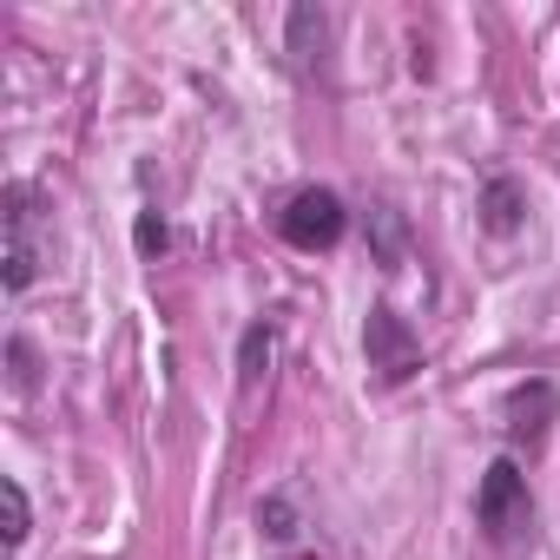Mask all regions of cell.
<instances>
[{"mask_svg":"<svg viewBox=\"0 0 560 560\" xmlns=\"http://www.w3.org/2000/svg\"><path fill=\"white\" fill-rule=\"evenodd\" d=\"M8 357H14V383L27 389V383H34V350H27V343H8Z\"/></svg>","mask_w":560,"mask_h":560,"instance_id":"cell-12","label":"cell"},{"mask_svg":"<svg viewBox=\"0 0 560 560\" xmlns=\"http://www.w3.org/2000/svg\"><path fill=\"white\" fill-rule=\"evenodd\" d=\"M257 527H264L270 540H298V514H291V494H270V501L257 508Z\"/></svg>","mask_w":560,"mask_h":560,"instance_id":"cell-10","label":"cell"},{"mask_svg":"<svg viewBox=\"0 0 560 560\" xmlns=\"http://www.w3.org/2000/svg\"><path fill=\"white\" fill-rule=\"evenodd\" d=\"M284 34H291V54H298L304 73L324 67V54H330V14H324V8H291Z\"/></svg>","mask_w":560,"mask_h":560,"instance_id":"cell-5","label":"cell"},{"mask_svg":"<svg viewBox=\"0 0 560 560\" xmlns=\"http://www.w3.org/2000/svg\"><path fill=\"white\" fill-rule=\"evenodd\" d=\"M475 521H481V534L494 540V547H508V540H521L527 527H534V494H527V475L501 455V462H488V475H481V488H475Z\"/></svg>","mask_w":560,"mask_h":560,"instance_id":"cell-2","label":"cell"},{"mask_svg":"<svg viewBox=\"0 0 560 560\" xmlns=\"http://www.w3.org/2000/svg\"><path fill=\"white\" fill-rule=\"evenodd\" d=\"M139 250H145V257H152V250H165V218H152V211L139 218Z\"/></svg>","mask_w":560,"mask_h":560,"instance_id":"cell-11","label":"cell"},{"mask_svg":"<svg viewBox=\"0 0 560 560\" xmlns=\"http://www.w3.org/2000/svg\"><path fill=\"white\" fill-rule=\"evenodd\" d=\"M363 350H370V370H376L383 383H409V376L422 370V343H416V330H409L389 304L370 311V324H363Z\"/></svg>","mask_w":560,"mask_h":560,"instance_id":"cell-4","label":"cell"},{"mask_svg":"<svg viewBox=\"0 0 560 560\" xmlns=\"http://www.w3.org/2000/svg\"><path fill=\"white\" fill-rule=\"evenodd\" d=\"M343 224H350V211H343V198H337L330 185H304V191L284 205V218H277L284 244H298V250H330V244L343 237Z\"/></svg>","mask_w":560,"mask_h":560,"instance_id":"cell-3","label":"cell"},{"mask_svg":"<svg viewBox=\"0 0 560 560\" xmlns=\"http://www.w3.org/2000/svg\"><path fill=\"white\" fill-rule=\"evenodd\" d=\"M284 560H317V553H284Z\"/></svg>","mask_w":560,"mask_h":560,"instance_id":"cell-13","label":"cell"},{"mask_svg":"<svg viewBox=\"0 0 560 560\" xmlns=\"http://www.w3.org/2000/svg\"><path fill=\"white\" fill-rule=\"evenodd\" d=\"M0 508H8V527H0V540H8V553L27 540V527H34V514H27V488L8 475V481H0Z\"/></svg>","mask_w":560,"mask_h":560,"instance_id":"cell-8","label":"cell"},{"mask_svg":"<svg viewBox=\"0 0 560 560\" xmlns=\"http://www.w3.org/2000/svg\"><path fill=\"white\" fill-rule=\"evenodd\" d=\"M547 416H553V383H521V389L508 396V429H514L521 442H540V435H547Z\"/></svg>","mask_w":560,"mask_h":560,"instance_id":"cell-6","label":"cell"},{"mask_svg":"<svg viewBox=\"0 0 560 560\" xmlns=\"http://www.w3.org/2000/svg\"><path fill=\"white\" fill-rule=\"evenodd\" d=\"M34 277H40V191L14 178L0 191V284L21 298Z\"/></svg>","mask_w":560,"mask_h":560,"instance_id":"cell-1","label":"cell"},{"mask_svg":"<svg viewBox=\"0 0 560 560\" xmlns=\"http://www.w3.org/2000/svg\"><path fill=\"white\" fill-rule=\"evenodd\" d=\"M481 211H488V231H514L521 211H527V205H521V185H514V178H494V185L481 191Z\"/></svg>","mask_w":560,"mask_h":560,"instance_id":"cell-7","label":"cell"},{"mask_svg":"<svg viewBox=\"0 0 560 560\" xmlns=\"http://www.w3.org/2000/svg\"><path fill=\"white\" fill-rule=\"evenodd\" d=\"M270 343H277V330H270V324H250V330H244V343H237V383H257V376H264Z\"/></svg>","mask_w":560,"mask_h":560,"instance_id":"cell-9","label":"cell"}]
</instances>
